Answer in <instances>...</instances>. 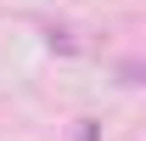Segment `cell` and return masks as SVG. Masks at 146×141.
I'll return each mask as SVG.
<instances>
[{
  "instance_id": "cell-1",
  "label": "cell",
  "mask_w": 146,
  "mask_h": 141,
  "mask_svg": "<svg viewBox=\"0 0 146 141\" xmlns=\"http://www.w3.org/2000/svg\"><path fill=\"white\" fill-rule=\"evenodd\" d=\"M118 73H124L129 85H146V62H118Z\"/></svg>"
}]
</instances>
